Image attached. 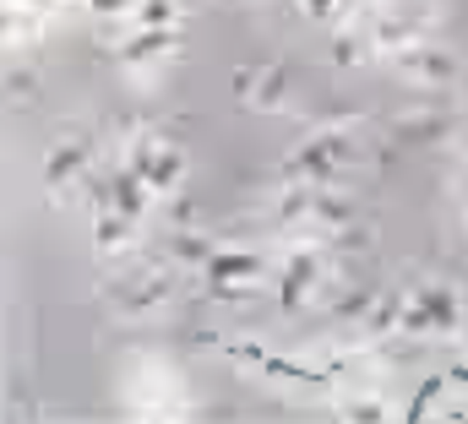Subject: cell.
I'll return each mask as SVG.
<instances>
[{
  "label": "cell",
  "instance_id": "836d02e7",
  "mask_svg": "<svg viewBox=\"0 0 468 424\" xmlns=\"http://www.w3.org/2000/svg\"><path fill=\"white\" fill-rule=\"evenodd\" d=\"M359 5H376V0H359Z\"/></svg>",
  "mask_w": 468,
  "mask_h": 424
},
{
  "label": "cell",
  "instance_id": "8fae6325",
  "mask_svg": "<svg viewBox=\"0 0 468 424\" xmlns=\"http://www.w3.org/2000/svg\"><path fill=\"white\" fill-rule=\"evenodd\" d=\"M88 158H93L88 136H60V142L49 147V158H44V186H49V191H66L71 180H82Z\"/></svg>",
  "mask_w": 468,
  "mask_h": 424
},
{
  "label": "cell",
  "instance_id": "83f0119b",
  "mask_svg": "<svg viewBox=\"0 0 468 424\" xmlns=\"http://www.w3.org/2000/svg\"><path fill=\"white\" fill-rule=\"evenodd\" d=\"M169 228H197V207H191L186 196H180V202L169 207Z\"/></svg>",
  "mask_w": 468,
  "mask_h": 424
},
{
  "label": "cell",
  "instance_id": "7402d4cb",
  "mask_svg": "<svg viewBox=\"0 0 468 424\" xmlns=\"http://www.w3.org/2000/svg\"><path fill=\"white\" fill-rule=\"evenodd\" d=\"M403 300L409 294H387V300H376V311L365 316V326L381 337V332H398V321H403Z\"/></svg>",
  "mask_w": 468,
  "mask_h": 424
},
{
  "label": "cell",
  "instance_id": "9c48e42d",
  "mask_svg": "<svg viewBox=\"0 0 468 424\" xmlns=\"http://www.w3.org/2000/svg\"><path fill=\"white\" fill-rule=\"evenodd\" d=\"M289 180H305V186H333L338 180V164H333V153L322 147V136H305L289 158H283V186Z\"/></svg>",
  "mask_w": 468,
  "mask_h": 424
},
{
  "label": "cell",
  "instance_id": "f546056e",
  "mask_svg": "<svg viewBox=\"0 0 468 424\" xmlns=\"http://www.w3.org/2000/svg\"><path fill=\"white\" fill-rule=\"evenodd\" d=\"M305 11H311V16H333V11H338V0H305Z\"/></svg>",
  "mask_w": 468,
  "mask_h": 424
},
{
  "label": "cell",
  "instance_id": "5b68a950",
  "mask_svg": "<svg viewBox=\"0 0 468 424\" xmlns=\"http://www.w3.org/2000/svg\"><path fill=\"white\" fill-rule=\"evenodd\" d=\"M234 99L245 109H261V114H272V109L289 104V71L283 66H239L234 71Z\"/></svg>",
  "mask_w": 468,
  "mask_h": 424
},
{
  "label": "cell",
  "instance_id": "484cf974",
  "mask_svg": "<svg viewBox=\"0 0 468 424\" xmlns=\"http://www.w3.org/2000/svg\"><path fill=\"white\" fill-rule=\"evenodd\" d=\"M333 60H338V66H359V60H365V38H359V33H338V38H333Z\"/></svg>",
  "mask_w": 468,
  "mask_h": 424
},
{
  "label": "cell",
  "instance_id": "ac0fdd59",
  "mask_svg": "<svg viewBox=\"0 0 468 424\" xmlns=\"http://www.w3.org/2000/svg\"><path fill=\"white\" fill-rule=\"evenodd\" d=\"M164 256H169V261H180V267H207L213 239H202L197 228H175V234L164 239Z\"/></svg>",
  "mask_w": 468,
  "mask_h": 424
},
{
  "label": "cell",
  "instance_id": "1f68e13d",
  "mask_svg": "<svg viewBox=\"0 0 468 424\" xmlns=\"http://www.w3.org/2000/svg\"><path fill=\"white\" fill-rule=\"evenodd\" d=\"M224 5H250V0H224Z\"/></svg>",
  "mask_w": 468,
  "mask_h": 424
},
{
  "label": "cell",
  "instance_id": "e0dca14e",
  "mask_svg": "<svg viewBox=\"0 0 468 424\" xmlns=\"http://www.w3.org/2000/svg\"><path fill=\"white\" fill-rule=\"evenodd\" d=\"M0 27H5V44H11V49H27V44H38V38H44V11H27V5H5Z\"/></svg>",
  "mask_w": 468,
  "mask_h": 424
},
{
  "label": "cell",
  "instance_id": "9a60e30c",
  "mask_svg": "<svg viewBox=\"0 0 468 424\" xmlns=\"http://www.w3.org/2000/svg\"><path fill=\"white\" fill-rule=\"evenodd\" d=\"M147 196H153V186H147L142 169H131V164L110 180V202H115L120 212H131V217H147Z\"/></svg>",
  "mask_w": 468,
  "mask_h": 424
},
{
  "label": "cell",
  "instance_id": "4316f807",
  "mask_svg": "<svg viewBox=\"0 0 468 424\" xmlns=\"http://www.w3.org/2000/svg\"><path fill=\"white\" fill-rule=\"evenodd\" d=\"M88 5H93L99 16H136V5H142V0H88Z\"/></svg>",
  "mask_w": 468,
  "mask_h": 424
},
{
  "label": "cell",
  "instance_id": "44dd1931",
  "mask_svg": "<svg viewBox=\"0 0 468 424\" xmlns=\"http://www.w3.org/2000/svg\"><path fill=\"white\" fill-rule=\"evenodd\" d=\"M180 22V0H142L136 5V27H175Z\"/></svg>",
  "mask_w": 468,
  "mask_h": 424
},
{
  "label": "cell",
  "instance_id": "f1b7e54d",
  "mask_svg": "<svg viewBox=\"0 0 468 424\" xmlns=\"http://www.w3.org/2000/svg\"><path fill=\"white\" fill-rule=\"evenodd\" d=\"M234 359L239 365H261V343H234Z\"/></svg>",
  "mask_w": 468,
  "mask_h": 424
},
{
  "label": "cell",
  "instance_id": "603a6c76",
  "mask_svg": "<svg viewBox=\"0 0 468 424\" xmlns=\"http://www.w3.org/2000/svg\"><path fill=\"white\" fill-rule=\"evenodd\" d=\"M370 311H376V289H349V294H338V305H333L338 321H365Z\"/></svg>",
  "mask_w": 468,
  "mask_h": 424
},
{
  "label": "cell",
  "instance_id": "6da1fadb",
  "mask_svg": "<svg viewBox=\"0 0 468 424\" xmlns=\"http://www.w3.org/2000/svg\"><path fill=\"white\" fill-rule=\"evenodd\" d=\"M125 403H131V414H142V419H180V414H186V381H180L169 365L142 359V365H131V376H125Z\"/></svg>",
  "mask_w": 468,
  "mask_h": 424
},
{
  "label": "cell",
  "instance_id": "d6986e66",
  "mask_svg": "<svg viewBox=\"0 0 468 424\" xmlns=\"http://www.w3.org/2000/svg\"><path fill=\"white\" fill-rule=\"evenodd\" d=\"M392 136H398V142H414V147L441 142V136H447V114H425V109H420V114H403V120L392 125Z\"/></svg>",
  "mask_w": 468,
  "mask_h": 424
},
{
  "label": "cell",
  "instance_id": "e575fe53",
  "mask_svg": "<svg viewBox=\"0 0 468 424\" xmlns=\"http://www.w3.org/2000/svg\"><path fill=\"white\" fill-rule=\"evenodd\" d=\"M463 223H468V217H463Z\"/></svg>",
  "mask_w": 468,
  "mask_h": 424
},
{
  "label": "cell",
  "instance_id": "4dcf8cb0",
  "mask_svg": "<svg viewBox=\"0 0 468 424\" xmlns=\"http://www.w3.org/2000/svg\"><path fill=\"white\" fill-rule=\"evenodd\" d=\"M5 5H27V11H49L55 0H5Z\"/></svg>",
  "mask_w": 468,
  "mask_h": 424
},
{
  "label": "cell",
  "instance_id": "d4e9b609",
  "mask_svg": "<svg viewBox=\"0 0 468 424\" xmlns=\"http://www.w3.org/2000/svg\"><path fill=\"white\" fill-rule=\"evenodd\" d=\"M5 93H11L16 104H27V99L38 93V71H33V66H11V71H5Z\"/></svg>",
  "mask_w": 468,
  "mask_h": 424
},
{
  "label": "cell",
  "instance_id": "7a4b0ae2",
  "mask_svg": "<svg viewBox=\"0 0 468 424\" xmlns=\"http://www.w3.org/2000/svg\"><path fill=\"white\" fill-rule=\"evenodd\" d=\"M104 300L131 321L153 316V311L169 300V272L153 267V261H136V267H125V278H110V283H104Z\"/></svg>",
  "mask_w": 468,
  "mask_h": 424
},
{
  "label": "cell",
  "instance_id": "277c9868",
  "mask_svg": "<svg viewBox=\"0 0 468 424\" xmlns=\"http://www.w3.org/2000/svg\"><path fill=\"white\" fill-rule=\"evenodd\" d=\"M322 272H327L322 250H316V245H294V250H289V261H283V278H278V305L294 316V311L311 300V289L322 283Z\"/></svg>",
  "mask_w": 468,
  "mask_h": 424
},
{
  "label": "cell",
  "instance_id": "d6a6232c",
  "mask_svg": "<svg viewBox=\"0 0 468 424\" xmlns=\"http://www.w3.org/2000/svg\"><path fill=\"white\" fill-rule=\"evenodd\" d=\"M463 158H468V136H463Z\"/></svg>",
  "mask_w": 468,
  "mask_h": 424
},
{
  "label": "cell",
  "instance_id": "5bb4252c",
  "mask_svg": "<svg viewBox=\"0 0 468 424\" xmlns=\"http://www.w3.org/2000/svg\"><path fill=\"white\" fill-rule=\"evenodd\" d=\"M202 272H207V283H261L267 261L256 250H213Z\"/></svg>",
  "mask_w": 468,
  "mask_h": 424
},
{
  "label": "cell",
  "instance_id": "4fadbf2b",
  "mask_svg": "<svg viewBox=\"0 0 468 424\" xmlns=\"http://www.w3.org/2000/svg\"><path fill=\"white\" fill-rule=\"evenodd\" d=\"M327 376L344 381V387H381V376H387V354H376V348H344V354L327 359Z\"/></svg>",
  "mask_w": 468,
  "mask_h": 424
},
{
  "label": "cell",
  "instance_id": "2e32d148",
  "mask_svg": "<svg viewBox=\"0 0 468 424\" xmlns=\"http://www.w3.org/2000/svg\"><path fill=\"white\" fill-rule=\"evenodd\" d=\"M338 414H344V419H359V424L387 419V392H381V387H344Z\"/></svg>",
  "mask_w": 468,
  "mask_h": 424
},
{
  "label": "cell",
  "instance_id": "52a82bcc",
  "mask_svg": "<svg viewBox=\"0 0 468 424\" xmlns=\"http://www.w3.org/2000/svg\"><path fill=\"white\" fill-rule=\"evenodd\" d=\"M414 44H431V22L425 16H403V11H381L370 22V49L376 55H403Z\"/></svg>",
  "mask_w": 468,
  "mask_h": 424
},
{
  "label": "cell",
  "instance_id": "ba28073f",
  "mask_svg": "<svg viewBox=\"0 0 468 424\" xmlns=\"http://www.w3.org/2000/svg\"><path fill=\"white\" fill-rule=\"evenodd\" d=\"M175 44H180V33H175V27H136V33L115 49V60L125 66V71H147V66L169 60V55H175Z\"/></svg>",
  "mask_w": 468,
  "mask_h": 424
},
{
  "label": "cell",
  "instance_id": "30bf717a",
  "mask_svg": "<svg viewBox=\"0 0 468 424\" xmlns=\"http://www.w3.org/2000/svg\"><path fill=\"white\" fill-rule=\"evenodd\" d=\"M414 300L425 305V321H431V332H436V337L463 332V294H458L452 283H420V289H414Z\"/></svg>",
  "mask_w": 468,
  "mask_h": 424
},
{
  "label": "cell",
  "instance_id": "3957f363",
  "mask_svg": "<svg viewBox=\"0 0 468 424\" xmlns=\"http://www.w3.org/2000/svg\"><path fill=\"white\" fill-rule=\"evenodd\" d=\"M131 169H142V180L153 186V196H169L186 180V147H175L164 136H142L131 147Z\"/></svg>",
  "mask_w": 468,
  "mask_h": 424
},
{
  "label": "cell",
  "instance_id": "7c38bea8",
  "mask_svg": "<svg viewBox=\"0 0 468 424\" xmlns=\"http://www.w3.org/2000/svg\"><path fill=\"white\" fill-rule=\"evenodd\" d=\"M93 250L104 261H125V250H136V217L120 207H104L93 217Z\"/></svg>",
  "mask_w": 468,
  "mask_h": 424
},
{
  "label": "cell",
  "instance_id": "cb8c5ba5",
  "mask_svg": "<svg viewBox=\"0 0 468 424\" xmlns=\"http://www.w3.org/2000/svg\"><path fill=\"white\" fill-rule=\"evenodd\" d=\"M370 245H376L370 223H359V217H354V223H344V228H338V256H344V261H349V256H365Z\"/></svg>",
  "mask_w": 468,
  "mask_h": 424
},
{
  "label": "cell",
  "instance_id": "ffe728a7",
  "mask_svg": "<svg viewBox=\"0 0 468 424\" xmlns=\"http://www.w3.org/2000/svg\"><path fill=\"white\" fill-rule=\"evenodd\" d=\"M311 217H316V223H327V228H344V223H354V196L333 191V186H322V191H316V207H311Z\"/></svg>",
  "mask_w": 468,
  "mask_h": 424
},
{
  "label": "cell",
  "instance_id": "8992f818",
  "mask_svg": "<svg viewBox=\"0 0 468 424\" xmlns=\"http://www.w3.org/2000/svg\"><path fill=\"white\" fill-rule=\"evenodd\" d=\"M392 66L409 77V82H425V88H447L458 77V55L441 49V44H414L403 55H392Z\"/></svg>",
  "mask_w": 468,
  "mask_h": 424
}]
</instances>
